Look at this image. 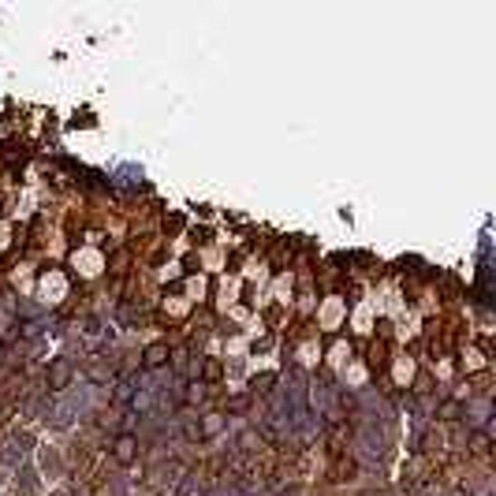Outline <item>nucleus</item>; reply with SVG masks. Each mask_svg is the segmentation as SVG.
Segmentation results:
<instances>
[{
	"instance_id": "9d476101",
	"label": "nucleus",
	"mask_w": 496,
	"mask_h": 496,
	"mask_svg": "<svg viewBox=\"0 0 496 496\" xmlns=\"http://www.w3.org/2000/svg\"><path fill=\"white\" fill-rule=\"evenodd\" d=\"M183 436L187 440H202V422H183Z\"/></svg>"
},
{
	"instance_id": "20e7f679",
	"label": "nucleus",
	"mask_w": 496,
	"mask_h": 496,
	"mask_svg": "<svg viewBox=\"0 0 496 496\" xmlns=\"http://www.w3.org/2000/svg\"><path fill=\"white\" fill-rule=\"evenodd\" d=\"M19 444H26V440H8L4 448H0V463H4V466H19V463H23V448H19Z\"/></svg>"
},
{
	"instance_id": "f257e3e1",
	"label": "nucleus",
	"mask_w": 496,
	"mask_h": 496,
	"mask_svg": "<svg viewBox=\"0 0 496 496\" xmlns=\"http://www.w3.org/2000/svg\"><path fill=\"white\" fill-rule=\"evenodd\" d=\"M45 384H49V392H64V388L71 384V362H68V358H56L52 366H49Z\"/></svg>"
},
{
	"instance_id": "0eeeda50",
	"label": "nucleus",
	"mask_w": 496,
	"mask_h": 496,
	"mask_svg": "<svg viewBox=\"0 0 496 496\" xmlns=\"http://www.w3.org/2000/svg\"><path fill=\"white\" fill-rule=\"evenodd\" d=\"M176 496H198V478H194V474H183V481H179Z\"/></svg>"
},
{
	"instance_id": "4468645a",
	"label": "nucleus",
	"mask_w": 496,
	"mask_h": 496,
	"mask_svg": "<svg viewBox=\"0 0 496 496\" xmlns=\"http://www.w3.org/2000/svg\"><path fill=\"white\" fill-rule=\"evenodd\" d=\"M474 448H478V452H485V448H489V436H485V433H474Z\"/></svg>"
},
{
	"instance_id": "1a4fd4ad",
	"label": "nucleus",
	"mask_w": 496,
	"mask_h": 496,
	"mask_svg": "<svg viewBox=\"0 0 496 496\" xmlns=\"http://www.w3.org/2000/svg\"><path fill=\"white\" fill-rule=\"evenodd\" d=\"M90 380H93V384H112V369H104V366H90Z\"/></svg>"
},
{
	"instance_id": "f03ea898",
	"label": "nucleus",
	"mask_w": 496,
	"mask_h": 496,
	"mask_svg": "<svg viewBox=\"0 0 496 496\" xmlns=\"http://www.w3.org/2000/svg\"><path fill=\"white\" fill-rule=\"evenodd\" d=\"M112 455H116V463L131 466V463H135V455H138V440H135L131 433H120V436H116V448H112Z\"/></svg>"
},
{
	"instance_id": "ddd939ff",
	"label": "nucleus",
	"mask_w": 496,
	"mask_h": 496,
	"mask_svg": "<svg viewBox=\"0 0 496 496\" xmlns=\"http://www.w3.org/2000/svg\"><path fill=\"white\" fill-rule=\"evenodd\" d=\"M205 377H209V380L221 377V362H209V366H205Z\"/></svg>"
},
{
	"instance_id": "6e6552de",
	"label": "nucleus",
	"mask_w": 496,
	"mask_h": 496,
	"mask_svg": "<svg viewBox=\"0 0 496 496\" xmlns=\"http://www.w3.org/2000/svg\"><path fill=\"white\" fill-rule=\"evenodd\" d=\"M131 399H135V384H131V380H120L116 384V403H131Z\"/></svg>"
},
{
	"instance_id": "9b49d317",
	"label": "nucleus",
	"mask_w": 496,
	"mask_h": 496,
	"mask_svg": "<svg viewBox=\"0 0 496 496\" xmlns=\"http://www.w3.org/2000/svg\"><path fill=\"white\" fill-rule=\"evenodd\" d=\"M246 407H250V399H246V396H235V399H228V411H232V414H243Z\"/></svg>"
},
{
	"instance_id": "7ed1b4c3",
	"label": "nucleus",
	"mask_w": 496,
	"mask_h": 496,
	"mask_svg": "<svg viewBox=\"0 0 496 496\" xmlns=\"http://www.w3.org/2000/svg\"><path fill=\"white\" fill-rule=\"evenodd\" d=\"M168 358H172L168 343H149V347H146V355H142V366H146V369H160Z\"/></svg>"
},
{
	"instance_id": "f8f14e48",
	"label": "nucleus",
	"mask_w": 496,
	"mask_h": 496,
	"mask_svg": "<svg viewBox=\"0 0 496 496\" xmlns=\"http://www.w3.org/2000/svg\"><path fill=\"white\" fill-rule=\"evenodd\" d=\"M276 380V373H261V377H254V392H265V388H269Z\"/></svg>"
},
{
	"instance_id": "39448f33",
	"label": "nucleus",
	"mask_w": 496,
	"mask_h": 496,
	"mask_svg": "<svg viewBox=\"0 0 496 496\" xmlns=\"http://www.w3.org/2000/svg\"><path fill=\"white\" fill-rule=\"evenodd\" d=\"M235 448H239V452H257V448H261V436H257L254 429H243V433L235 436Z\"/></svg>"
},
{
	"instance_id": "423d86ee",
	"label": "nucleus",
	"mask_w": 496,
	"mask_h": 496,
	"mask_svg": "<svg viewBox=\"0 0 496 496\" xmlns=\"http://www.w3.org/2000/svg\"><path fill=\"white\" fill-rule=\"evenodd\" d=\"M224 429V418L221 414H205V422H202V436H216Z\"/></svg>"
},
{
	"instance_id": "2eb2a0df",
	"label": "nucleus",
	"mask_w": 496,
	"mask_h": 496,
	"mask_svg": "<svg viewBox=\"0 0 496 496\" xmlns=\"http://www.w3.org/2000/svg\"><path fill=\"white\" fill-rule=\"evenodd\" d=\"M164 224L172 228V232H176V228H183V216H176V213H172V216H168V221H164Z\"/></svg>"
}]
</instances>
